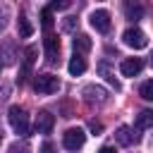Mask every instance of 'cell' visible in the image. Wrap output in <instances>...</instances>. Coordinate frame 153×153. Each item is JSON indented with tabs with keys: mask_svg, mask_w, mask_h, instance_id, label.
<instances>
[{
	"mask_svg": "<svg viewBox=\"0 0 153 153\" xmlns=\"http://www.w3.org/2000/svg\"><path fill=\"white\" fill-rule=\"evenodd\" d=\"M7 120H10V124H12V129H14L17 134L29 136V115H26V110H24V108L12 105V108H10V112H7Z\"/></svg>",
	"mask_w": 153,
	"mask_h": 153,
	"instance_id": "6da1fadb",
	"label": "cell"
},
{
	"mask_svg": "<svg viewBox=\"0 0 153 153\" xmlns=\"http://www.w3.org/2000/svg\"><path fill=\"white\" fill-rule=\"evenodd\" d=\"M62 143L67 151H79L84 143H86V131L81 127H69L65 134H62Z\"/></svg>",
	"mask_w": 153,
	"mask_h": 153,
	"instance_id": "7a4b0ae2",
	"label": "cell"
},
{
	"mask_svg": "<svg viewBox=\"0 0 153 153\" xmlns=\"http://www.w3.org/2000/svg\"><path fill=\"white\" fill-rule=\"evenodd\" d=\"M33 88H36L38 93H43V96L57 93V88H60V79H57L55 74H38V76L33 79Z\"/></svg>",
	"mask_w": 153,
	"mask_h": 153,
	"instance_id": "3957f363",
	"label": "cell"
},
{
	"mask_svg": "<svg viewBox=\"0 0 153 153\" xmlns=\"http://www.w3.org/2000/svg\"><path fill=\"white\" fill-rule=\"evenodd\" d=\"M122 41H124V45H129V48H134V50H143L146 45H148V36L141 31V29H127L124 33H122Z\"/></svg>",
	"mask_w": 153,
	"mask_h": 153,
	"instance_id": "277c9868",
	"label": "cell"
},
{
	"mask_svg": "<svg viewBox=\"0 0 153 153\" xmlns=\"http://www.w3.org/2000/svg\"><path fill=\"white\" fill-rule=\"evenodd\" d=\"M91 26L100 33H108L110 31V12L108 10H96L91 12Z\"/></svg>",
	"mask_w": 153,
	"mask_h": 153,
	"instance_id": "5b68a950",
	"label": "cell"
},
{
	"mask_svg": "<svg viewBox=\"0 0 153 153\" xmlns=\"http://www.w3.org/2000/svg\"><path fill=\"white\" fill-rule=\"evenodd\" d=\"M141 69H143V60H141V57H127V60H122V65H120L122 76H136Z\"/></svg>",
	"mask_w": 153,
	"mask_h": 153,
	"instance_id": "8992f818",
	"label": "cell"
},
{
	"mask_svg": "<svg viewBox=\"0 0 153 153\" xmlns=\"http://www.w3.org/2000/svg\"><path fill=\"white\" fill-rule=\"evenodd\" d=\"M53 127H55V117H53L48 110H41V112L36 115V131H41V134H50Z\"/></svg>",
	"mask_w": 153,
	"mask_h": 153,
	"instance_id": "52a82bcc",
	"label": "cell"
},
{
	"mask_svg": "<svg viewBox=\"0 0 153 153\" xmlns=\"http://www.w3.org/2000/svg\"><path fill=\"white\" fill-rule=\"evenodd\" d=\"M43 45H45V57H48V62H57V55H60V38L53 36V33H48L45 41H43Z\"/></svg>",
	"mask_w": 153,
	"mask_h": 153,
	"instance_id": "ba28073f",
	"label": "cell"
},
{
	"mask_svg": "<svg viewBox=\"0 0 153 153\" xmlns=\"http://www.w3.org/2000/svg\"><path fill=\"white\" fill-rule=\"evenodd\" d=\"M115 139H117V143H120V146L139 143V134H134V129H131V127H120V129H117V134H115Z\"/></svg>",
	"mask_w": 153,
	"mask_h": 153,
	"instance_id": "9c48e42d",
	"label": "cell"
},
{
	"mask_svg": "<svg viewBox=\"0 0 153 153\" xmlns=\"http://www.w3.org/2000/svg\"><path fill=\"white\" fill-rule=\"evenodd\" d=\"M84 98L88 100V103H105V91L103 88H98V86H86L84 88Z\"/></svg>",
	"mask_w": 153,
	"mask_h": 153,
	"instance_id": "30bf717a",
	"label": "cell"
},
{
	"mask_svg": "<svg viewBox=\"0 0 153 153\" xmlns=\"http://www.w3.org/2000/svg\"><path fill=\"white\" fill-rule=\"evenodd\" d=\"M67 69H69V74H72V76H79V74H84V72H86V60H84L81 55H74V57L69 60Z\"/></svg>",
	"mask_w": 153,
	"mask_h": 153,
	"instance_id": "8fae6325",
	"label": "cell"
},
{
	"mask_svg": "<svg viewBox=\"0 0 153 153\" xmlns=\"http://www.w3.org/2000/svg\"><path fill=\"white\" fill-rule=\"evenodd\" d=\"M72 45H74V55H79V53H86V50L91 48V38H88L86 33H79V36H74Z\"/></svg>",
	"mask_w": 153,
	"mask_h": 153,
	"instance_id": "7c38bea8",
	"label": "cell"
},
{
	"mask_svg": "<svg viewBox=\"0 0 153 153\" xmlns=\"http://www.w3.org/2000/svg\"><path fill=\"white\" fill-rule=\"evenodd\" d=\"M17 29H19V36H22V38H29V36L33 33V26H31V22L26 19V14H19V19H17Z\"/></svg>",
	"mask_w": 153,
	"mask_h": 153,
	"instance_id": "4fadbf2b",
	"label": "cell"
},
{
	"mask_svg": "<svg viewBox=\"0 0 153 153\" xmlns=\"http://www.w3.org/2000/svg\"><path fill=\"white\" fill-rule=\"evenodd\" d=\"M134 124H136V129H139V131H141V129H148V127L153 124V112H151V110H143V112H139Z\"/></svg>",
	"mask_w": 153,
	"mask_h": 153,
	"instance_id": "5bb4252c",
	"label": "cell"
},
{
	"mask_svg": "<svg viewBox=\"0 0 153 153\" xmlns=\"http://www.w3.org/2000/svg\"><path fill=\"white\" fill-rule=\"evenodd\" d=\"M124 12H127L129 19H141L143 7H141V5H131V2H127V5H124Z\"/></svg>",
	"mask_w": 153,
	"mask_h": 153,
	"instance_id": "9a60e30c",
	"label": "cell"
},
{
	"mask_svg": "<svg viewBox=\"0 0 153 153\" xmlns=\"http://www.w3.org/2000/svg\"><path fill=\"white\" fill-rule=\"evenodd\" d=\"M41 24H43V29H45V31H50V26H53V12H50L48 7H43V10H41Z\"/></svg>",
	"mask_w": 153,
	"mask_h": 153,
	"instance_id": "2e32d148",
	"label": "cell"
},
{
	"mask_svg": "<svg viewBox=\"0 0 153 153\" xmlns=\"http://www.w3.org/2000/svg\"><path fill=\"white\" fill-rule=\"evenodd\" d=\"M98 69H100V72H103V76H105V79H108V81H110V84H112V86H115V88L120 91V81H117V79L112 76V72L108 69V65H105V62H100V65H98Z\"/></svg>",
	"mask_w": 153,
	"mask_h": 153,
	"instance_id": "e0dca14e",
	"label": "cell"
},
{
	"mask_svg": "<svg viewBox=\"0 0 153 153\" xmlns=\"http://www.w3.org/2000/svg\"><path fill=\"white\" fill-rule=\"evenodd\" d=\"M139 93H141V98H143V100H153V81H151V79H148V81H143Z\"/></svg>",
	"mask_w": 153,
	"mask_h": 153,
	"instance_id": "ac0fdd59",
	"label": "cell"
},
{
	"mask_svg": "<svg viewBox=\"0 0 153 153\" xmlns=\"http://www.w3.org/2000/svg\"><path fill=\"white\" fill-rule=\"evenodd\" d=\"M67 7H69V2H67V0H62V2H57V0H55V2H50V7H48V10L53 12V10H67Z\"/></svg>",
	"mask_w": 153,
	"mask_h": 153,
	"instance_id": "d6986e66",
	"label": "cell"
},
{
	"mask_svg": "<svg viewBox=\"0 0 153 153\" xmlns=\"http://www.w3.org/2000/svg\"><path fill=\"white\" fill-rule=\"evenodd\" d=\"M7 153H29V148H26V146H17V143H14V146H10V151H7Z\"/></svg>",
	"mask_w": 153,
	"mask_h": 153,
	"instance_id": "ffe728a7",
	"label": "cell"
},
{
	"mask_svg": "<svg viewBox=\"0 0 153 153\" xmlns=\"http://www.w3.org/2000/svg\"><path fill=\"white\" fill-rule=\"evenodd\" d=\"M41 153H55V146H53L50 141H45V143L41 146Z\"/></svg>",
	"mask_w": 153,
	"mask_h": 153,
	"instance_id": "44dd1931",
	"label": "cell"
},
{
	"mask_svg": "<svg viewBox=\"0 0 153 153\" xmlns=\"http://www.w3.org/2000/svg\"><path fill=\"white\" fill-rule=\"evenodd\" d=\"M74 29V17H67L65 19V31H72Z\"/></svg>",
	"mask_w": 153,
	"mask_h": 153,
	"instance_id": "7402d4cb",
	"label": "cell"
},
{
	"mask_svg": "<svg viewBox=\"0 0 153 153\" xmlns=\"http://www.w3.org/2000/svg\"><path fill=\"white\" fill-rule=\"evenodd\" d=\"M91 131H103V124L93 120V122H91Z\"/></svg>",
	"mask_w": 153,
	"mask_h": 153,
	"instance_id": "603a6c76",
	"label": "cell"
},
{
	"mask_svg": "<svg viewBox=\"0 0 153 153\" xmlns=\"http://www.w3.org/2000/svg\"><path fill=\"white\" fill-rule=\"evenodd\" d=\"M98 153H115V148H112V146H103Z\"/></svg>",
	"mask_w": 153,
	"mask_h": 153,
	"instance_id": "cb8c5ba5",
	"label": "cell"
}]
</instances>
